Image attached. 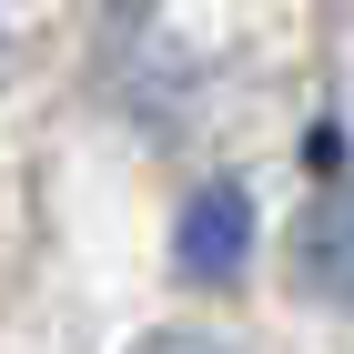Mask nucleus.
<instances>
[{
  "label": "nucleus",
  "instance_id": "f257e3e1",
  "mask_svg": "<svg viewBox=\"0 0 354 354\" xmlns=\"http://www.w3.org/2000/svg\"><path fill=\"white\" fill-rule=\"evenodd\" d=\"M294 273L314 304H344L354 314V183H324L314 213L294 223Z\"/></svg>",
  "mask_w": 354,
  "mask_h": 354
},
{
  "label": "nucleus",
  "instance_id": "f03ea898",
  "mask_svg": "<svg viewBox=\"0 0 354 354\" xmlns=\"http://www.w3.org/2000/svg\"><path fill=\"white\" fill-rule=\"evenodd\" d=\"M243 253H253V213H243V192H233V183H203V192H192V213H183V273L223 283Z\"/></svg>",
  "mask_w": 354,
  "mask_h": 354
},
{
  "label": "nucleus",
  "instance_id": "7ed1b4c3",
  "mask_svg": "<svg viewBox=\"0 0 354 354\" xmlns=\"http://www.w3.org/2000/svg\"><path fill=\"white\" fill-rule=\"evenodd\" d=\"M142 354H233V344H223V334H152Z\"/></svg>",
  "mask_w": 354,
  "mask_h": 354
}]
</instances>
